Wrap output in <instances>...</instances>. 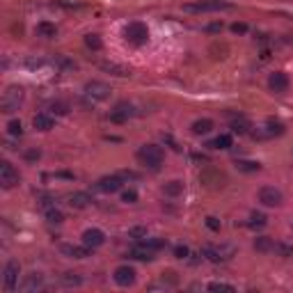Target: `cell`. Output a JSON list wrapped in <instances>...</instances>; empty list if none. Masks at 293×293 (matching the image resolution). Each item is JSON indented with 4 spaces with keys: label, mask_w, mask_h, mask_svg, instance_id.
Returning <instances> with one entry per match:
<instances>
[{
    "label": "cell",
    "mask_w": 293,
    "mask_h": 293,
    "mask_svg": "<svg viewBox=\"0 0 293 293\" xmlns=\"http://www.w3.org/2000/svg\"><path fill=\"white\" fill-rule=\"evenodd\" d=\"M23 98H25L23 87H19V85H9L7 90L2 92V98H0V113L14 115L16 110L23 105Z\"/></svg>",
    "instance_id": "cell-1"
},
{
    "label": "cell",
    "mask_w": 293,
    "mask_h": 293,
    "mask_svg": "<svg viewBox=\"0 0 293 293\" xmlns=\"http://www.w3.org/2000/svg\"><path fill=\"white\" fill-rule=\"evenodd\" d=\"M163 158H165V154H163V149L158 144H142L137 149V160L144 167H149V170H158L163 165Z\"/></svg>",
    "instance_id": "cell-2"
},
{
    "label": "cell",
    "mask_w": 293,
    "mask_h": 293,
    "mask_svg": "<svg viewBox=\"0 0 293 293\" xmlns=\"http://www.w3.org/2000/svg\"><path fill=\"white\" fill-rule=\"evenodd\" d=\"M234 9L232 2H225V0H199V2H188L183 5V12H190V14H206V12H229Z\"/></svg>",
    "instance_id": "cell-3"
},
{
    "label": "cell",
    "mask_w": 293,
    "mask_h": 293,
    "mask_svg": "<svg viewBox=\"0 0 293 293\" xmlns=\"http://www.w3.org/2000/svg\"><path fill=\"white\" fill-rule=\"evenodd\" d=\"M199 181H202L204 188L209 190H222L227 186V174L218 167H204L202 172H199Z\"/></svg>",
    "instance_id": "cell-4"
},
{
    "label": "cell",
    "mask_w": 293,
    "mask_h": 293,
    "mask_svg": "<svg viewBox=\"0 0 293 293\" xmlns=\"http://www.w3.org/2000/svg\"><path fill=\"white\" fill-rule=\"evenodd\" d=\"M124 37H126L128 44H133V46H142L149 41V30H147V25L140 21H131L124 28Z\"/></svg>",
    "instance_id": "cell-5"
},
{
    "label": "cell",
    "mask_w": 293,
    "mask_h": 293,
    "mask_svg": "<svg viewBox=\"0 0 293 293\" xmlns=\"http://www.w3.org/2000/svg\"><path fill=\"white\" fill-rule=\"evenodd\" d=\"M110 85L108 83H101V80H90V83H85V97L90 101L92 105L94 103H101L105 98L110 97Z\"/></svg>",
    "instance_id": "cell-6"
},
{
    "label": "cell",
    "mask_w": 293,
    "mask_h": 293,
    "mask_svg": "<svg viewBox=\"0 0 293 293\" xmlns=\"http://www.w3.org/2000/svg\"><path fill=\"white\" fill-rule=\"evenodd\" d=\"M19 181H21V176L16 172V167L9 160H2L0 163V186L5 190H12L14 186H19Z\"/></svg>",
    "instance_id": "cell-7"
},
{
    "label": "cell",
    "mask_w": 293,
    "mask_h": 293,
    "mask_svg": "<svg viewBox=\"0 0 293 293\" xmlns=\"http://www.w3.org/2000/svg\"><path fill=\"white\" fill-rule=\"evenodd\" d=\"M284 124L279 119H266V126L261 131H254V133H250V136L254 137V140H268V137H275V136H284Z\"/></svg>",
    "instance_id": "cell-8"
},
{
    "label": "cell",
    "mask_w": 293,
    "mask_h": 293,
    "mask_svg": "<svg viewBox=\"0 0 293 293\" xmlns=\"http://www.w3.org/2000/svg\"><path fill=\"white\" fill-rule=\"evenodd\" d=\"M19 275H21V263L19 261H7L5 266V271H2V286H5V291H14L16 286H19Z\"/></svg>",
    "instance_id": "cell-9"
},
{
    "label": "cell",
    "mask_w": 293,
    "mask_h": 293,
    "mask_svg": "<svg viewBox=\"0 0 293 293\" xmlns=\"http://www.w3.org/2000/svg\"><path fill=\"white\" fill-rule=\"evenodd\" d=\"M121 186H124V176H121V174H110V176H103V179L97 181V190L108 193V195L121 190Z\"/></svg>",
    "instance_id": "cell-10"
},
{
    "label": "cell",
    "mask_w": 293,
    "mask_h": 293,
    "mask_svg": "<svg viewBox=\"0 0 293 293\" xmlns=\"http://www.w3.org/2000/svg\"><path fill=\"white\" fill-rule=\"evenodd\" d=\"M202 254L213 263H220V261H227L229 256L234 254L232 248H215V245H204L202 248Z\"/></svg>",
    "instance_id": "cell-11"
},
{
    "label": "cell",
    "mask_w": 293,
    "mask_h": 293,
    "mask_svg": "<svg viewBox=\"0 0 293 293\" xmlns=\"http://www.w3.org/2000/svg\"><path fill=\"white\" fill-rule=\"evenodd\" d=\"M113 279L119 286H131L133 282H136V268L128 266V263H124V266H119V268H115Z\"/></svg>",
    "instance_id": "cell-12"
},
{
    "label": "cell",
    "mask_w": 293,
    "mask_h": 293,
    "mask_svg": "<svg viewBox=\"0 0 293 293\" xmlns=\"http://www.w3.org/2000/svg\"><path fill=\"white\" fill-rule=\"evenodd\" d=\"M133 115H136L133 105L126 103V101H121V103L115 105V110H110V121H115V124H124V121H128Z\"/></svg>",
    "instance_id": "cell-13"
},
{
    "label": "cell",
    "mask_w": 293,
    "mask_h": 293,
    "mask_svg": "<svg viewBox=\"0 0 293 293\" xmlns=\"http://www.w3.org/2000/svg\"><path fill=\"white\" fill-rule=\"evenodd\" d=\"M259 202L263 206H279L282 204V193L277 188H273V186H263L259 190Z\"/></svg>",
    "instance_id": "cell-14"
},
{
    "label": "cell",
    "mask_w": 293,
    "mask_h": 293,
    "mask_svg": "<svg viewBox=\"0 0 293 293\" xmlns=\"http://www.w3.org/2000/svg\"><path fill=\"white\" fill-rule=\"evenodd\" d=\"M83 243L87 245V248H101L105 243V234L101 232V229H97V227H92V229H85L83 232Z\"/></svg>",
    "instance_id": "cell-15"
},
{
    "label": "cell",
    "mask_w": 293,
    "mask_h": 293,
    "mask_svg": "<svg viewBox=\"0 0 293 293\" xmlns=\"http://www.w3.org/2000/svg\"><path fill=\"white\" fill-rule=\"evenodd\" d=\"M21 291H41L44 289V275L41 273H30V275H25L21 284H19Z\"/></svg>",
    "instance_id": "cell-16"
},
{
    "label": "cell",
    "mask_w": 293,
    "mask_h": 293,
    "mask_svg": "<svg viewBox=\"0 0 293 293\" xmlns=\"http://www.w3.org/2000/svg\"><path fill=\"white\" fill-rule=\"evenodd\" d=\"M67 202H69V206H71V209L83 211V209H87V206L92 204V197H90V193L78 190V193H71V195L67 197Z\"/></svg>",
    "instance_id": "cell-17"
},
{
    "label": "cell",
    "mask_w": 293,
    "mask_h": 293,
    "mask_svg": "<svg viewBox=\"0 0 293 293\" xmlns=\"http://www.w3.org/2000/svg\"><path fill=\"white\" fill-rule=\"evenodd\" d=\"M268 87H271L273 92H277V94L286 92V90H289V78H286V74H282V71L273 74L271 78H268Z\"/></svg>",
    "instance_id": "cell-18"
},
{
    "label": "cell",
    "mask_w": 293,
    "mask_h": 293,
    "mask_svg": "<svg viewBox=\"0 0 293 293\" xmlns=\"http://www.w3.org/2000/svg\"><path fill=\"white\" fill-rule=\"evenodd\" d=\"M154 254H156V252L149 250L144 243H137L136 248L128 252V256H131V259H137V261H154Z\"/></svg>",
    "instance_id": "cell-19"
},
{
    "label": "cell",
    "mask_w": 293,
    "mask_h": 293,
    "mask_svg": "<svg viewBox=\"0 0 293 293\" xmlns=\"http://www.w3.org/2000/svg\"><path fill=\"white\" fill-rule=\"evenodd\" d=\"M229 128H232V133H236V136H248V133H250V128H252V124H250L248 117H243V115H238V117H234V119H232Z\"/></svg>",
    "instance_id": "cell-20"
},
{
    "label": "cell",
    "mask_w": 293,
    "mask_h": 293,
    "mask_svg": "<svg viewBox=\"0 0 293 293\" xmlns=\"http://www.w3.org/2000/svg\"><path fill=\"white\" fill-rule=\"evenodd\" d=\"M213 128H215L213 119H209V117H202V119H195V121H193L190 131H193L195 136H206V133H211Z\"/></svg>",
    "instance_id": "cell-21"
},
{
    "label": "cell",
    "mask_w": 293,
    "mask_h": 293,
    "mask_svg": "<svg viewBox=\"0 0 293 293\" xmlns=\"http://www.w3.org/2000/svg\"><path fill=\"white\" fill-rule=\"evenodd\" d=\"M62 252L67 256H71V259H85V256H90V252H92V248H87V245H64L62 248Z\"/></svg>",
    "instance_id": "cell-22"
},
{
    "label": "cell",
    "mask_w": 293,
    "mask_h": 293,
    "mask_svg": "<svg viewBox=\"0 0 293 293\" xmlns=\"http://www.w3.org/2000/svg\"><path fill=\"white\" fill-rule=\"evenodd\" d=\"M101 69L113 76H119V78H128L131 76V69L121 67V64H115V62H101Z\"/></svg>",
    "instance_id": "cell-23"
},
{
    "label": "cell",
    "mask_w": 293,
    "mask_h": 293,
    "mask_svg": "<svg viewBox=\"0 0 293 293\" xmlns=\"http://www.w3.org/2000/svg\"><path fill=\"white\" fill-rule=\"evenodd\" d=\"M32 124H35V128H37V131H51V128L55 126V121H53V117H51V115H46V113L35 115V119H32Z\"/></svg>",
    "instance_id": "cell-24"
},
{
    "label": "cell",
    "mask_w": 293,
    "mask_h": 293,
    "mask_svg": "<svg viewBox=\"0 0 293 293\" xmlns=\"http://www.w3.org/2000/svg\"><path fill=\"white\" fill-rule=\"evenodd\" d=\"M183 190H186V183L179 179H174V181H170V183L163 186V193H165L167 197H179V195H183Z\"/></svg>",
    "instance_id": "cell-25"
},
{
    "label": "cell",
    "mask_w": 293,
    "mask_h": 293,
    "mask_svg": "<svg viewBox=\"0 0 293 293\" xmlns=\"http://www.w3.org/2000/svg\"><path fill=\"white\" fill-rule=\"evenodd\" d=\"M232 144H234L232 136H229V133H222V136H218L215 140H211L209 147L211 149H232Z\"/></svg>",
    "instance_id": "cell-26"
},
{
    "label": "cell",
    "mask_w": 293,
    "mask_h": 293,
    "mask_svg": "<svg viewBox=\"0 0 293 293\" xmlns=\"http://www.w3.org/2000/svg\"><path fill=\"white\" fill-rule=\"evenodd\" d=\"M60 284L67 286V289H74V286L83 284V277L78 273H64V275H60Z\"/></svg>",
    "instance_id": "cell-27"
},
{
    "label": "cell",
    "mask_w": 293,
    "mask_h": 293,
    "mask_svg": "<svg viewBox=\"0 0 293 293\" xmlns=\"http://www.w3.org/2000/svg\"><path fill=\"white\" fill-rule=\"evenodd\" d=\"M37 35H39V37L51 39V37H55V35H58V28H55L53 23H48V21H41L37 25Z\"/></svg>",
    "instance_id": "cell-28"
},
{
    "label": "cell",
    "mask_w": 293,
    "mask_h": 293,
    "mask_svg": "<svg viewBox=\"0 0 293 293\" xmlns=\"http://www.w3.org/2000/svg\"><path fill=\"white\" fill-rule=\"evenodd\" d=\"M46 220L51 222V225H62V220H64V215H62L60 209H55V206H51V209H46Z\"/></svg>",
    "instance_id": "cell-29"
},
{
    "label": "cell",
    "mask_w": 293,
    "mask_h": 293,
    "mask_svg": "<svg viewBox=\"0 0 293 293\" xmlns=\"http://www.w3.org/2000/svg\"><path fill=\"white\" fill-rule=\"evenodd\" d=\"M236 167L241 170V172H259L261 170V165L259 163H254V160H236Z\"/></svg>",
    "instance_id": "cell-30"
},
{
    "label": "cell",
    "mask_w": 293,
    "mask_h": 293,
    "mask_svg": "<svg viewBox=\"0 0 293 293\" xmlns=\"http://www.w3.org/2000/svg\"><path fill=\"white\" fill-rule=\"evenodd\" d=\"M248 227L250 229H261V227H266V215H263V213H252L248 220Z\"/></svg>",
    "instance_id": "cell-31"
},
{
    "label": "cell",
    "mask_w": 293,
    "mask_h": 293,
    "mask_svg": "<svg viewBox=\"0 0 293 293\" xmlns=\"http://www.w3.org/2000/svg\"><path fill=\"white\" fill-rule=\"evenodd\" d=\"M273 245H275V243H273L271 238H266V236H261V238L254 241V248L259 250V252H273Z\"/></svg>",
    "instance_id": "cell-32"
},
{
    "label": "cell",
    "mask_w": 293,
    "mask_h": 293,
    "mask_svg": "<svg viewBox=\"0 0 293 293\" xmlns=\"http://www.w3.org/2000/svg\"><path fill=\"white\" fill-rule=\"evenodd\" d=\"M7 133H9L12 137H21V136H23V124H21L19 119H12V121L7 124Z\"/></svg>",
    "instance_id": "cell-33"
},
{
    "label": "cell",
    "mask_w": 293,
    "mask_h": 293,
    "mask_svg": "<svg viewBox=\"0 0 293 293\" xmlns=\"http://www.w3.org/2000/svg\"><path fill=\"white\" fill-rule=\"evenodd\" d=\"M85 46H87V48H92V51H101L103 41H101V37H98V35H87V37H85Z\"/></svg>",
    "instance_id": "cell-34"
},
{
    "label": "cell",
    "mask_w": 293,
    "mask_h": 293,
    "mask_svg": "<svg viewBox=\"0 0 293 293\" xmlns=\"http://www.w3.org/2000/svg\"><path fill=\"white\" fill-rule=\"evenodd\" d=\"M140 243H144V245H147L149 250H154V252L165 248V241H163V238H147V241H140Z\"/></svg>",
    "instance_id": "cell-35"
},
{
    "label": "cell",
    "mask_w": 293,
    "mask_h": 293,
    "mask_svg": "<svg viewBox=\"0 0 293 293\" xmlns=\"http://www.w3.org/2000/svg\"><path fill=\"white\" fill-rule=\"evenodd\" d=\"M273 252L279 256H293V248H289L284 243H275V245H273Z\"/></svg>",
    "instance_id": "cell-36"
},
{
    "label": "cell",
    "mask_w": 293,
    "mask_h": 293,
    "mask_svg": "<svg viewBox=\"0 0 293 293\" xmlns=\"http://www.w3.org/2000/svg\"><path fill=\"white\" fill-rule=\"evenodd\" d=\"M209 291H227V293H234L236 289H234L232 284H225V282H213V284H209Z\"/></svg>",
    "instance_id": "cell-37"
},
{
    "label": "cell",
    "mask_w": 293,
    "mask_h": 293,
    "mask_svg": "<svg viewBox=\"0 0 293 293\" xmlns=\"http://www.w3.org/2000/svg\"><path fill=\"white\" fill-rule=\"evenodd\" d=\"M37 204L41 206V209H51V206H55V197L41 193V195H39V202H37Z\"/></svg>",
    "instance_id": "cell-38"
},
{
    "label": "cell",
    "mask_w": 293,
    "mask_h": 293,
    "mask_svg": "<svg viewBox=\"0 0 293 293\" xmlns=\"http://www.w3.org/2000/svg\"><path fill=\"white\" fill-rule=\"evenodd\" d=\"M51 110L55 115H67L69 113V103H64V101H55V103L51 105Z\"/></svg>",
    "instance_id": "cell-39"
},
{
    "label": "cell",
    "mask_w": 293,
    "mask_h": 293,
    "mask_svg": "<svg viewBox=\"0 0 293 293\" xmlns=\"http://www.w3.org/2000/svg\"><path fill=\"white\" fill-rule=\"evenodd\" d=\"M121 202H126V204L137 202V193L136 190H124V193H121Z\"/></svg>",
    "instance_id": "cell-40"
},
{
    "label": "cell",
    "mask_w": 293,
    "mask_h": 293,
    "mask_svg": "<svg viewBox=\"0 0 293 293\" xmlns=\"http://www.w3.org/2000/svg\"><path fill=\"white\" fill-rule=\"evenodd\" d=\"M174 256H176V259H188L190 250L186 248V245H176V248H174Z\"/></svg>",
    "instance_id": "cell-41"
},
{
    "label": "cell",
    "mask_w": 293,
    "mask_h": 293,
    "mask_svg": "<svg viewBox=\"0 0 293 293\" xmlns=\"http://www.w3.org/2000/svg\"><path fill=\"white\" fill-rule=\"evenodd\" d=\"M206 227H209V229H213V232H220V220L218 218H213V215H211V218H206Z\"/></svg>",
    "instance_id": "cell-42"
},
{
    "label": "cell",
    "mask_w": 293,
    "mask_h": 293,
    "mask_svg": "<svg viewBox=\"0 0 293 293\" xmlns=\"http://www.w3.org/2000/svg\"><path fill=\"white\" fill-rule=\"evenodd\" d=\"M128 234H131L133 238H147V229H142V227H133Z\"/></svg>",
    "instance_id": "cell-43"
},
{
    "label": "cell",
    "mask_w": 293,
    "mask_h": 293,
    "mask_svg": "<svg viewBox=\"0 0 293 293\" xmlns=\"http://www.w3.org/2000/svg\"><path fill=\"white\" fill-rule=\"evenodd\" d=\"M39 156H41V151H39V149H30V151H25V160H30V163L39 160Z\"/></svg>",
    "instance_id": "cell-44"
},
{
    "label": "cell",
    "mask_w": 293,
    "mask_h": 293,
    "mask_svg": "<svg viewBox=\"0 0 293 293\" xmlns=\"http://www.w3.org/2000/svg\"><path fill=\"white\" fill-rule=\"evenodd\" d=\"M232 30L236 32V35H245V32H248V25H245V23H234Z\"/></svg>",
    "instance_id": "cell-45"
},
{
    "label": "cell",
    "mask_w": 293,
    "mask_h": 293,
    "mask_svg": "<svg viewBox=\"0 0 293 293\" xmlns=\"http://www.w3.org/2000/svg\"><path fill=\"white\" fill-rule=\"evenodd\" d=\"M211 53H222V58L227 55V44H213L211 46Z\"/></svg>",
    "instance_id": "cell-46"
},
{
    "label": "cell",
    "mask_w": 293,
    "mask_h": 293,
    "mask_svg": "<svg viewBox=\"0 0 293 293\" xmlns=\"http://www.w3.org/2000/svg\"><path fill=\"white\" fill-rule=\"evenodd\" d=\"M222 28H225V25H222V23H218V21H215V23H209V28H206V30H209V32H220V30H222Z\"/></svg>",
    "instance_id": "cell-47"
},
{
    "label": "cell",
    "mask_w": 293,
    "mask_h": 293,
    "mask_svg": "<svg viewBox=\"0 0 293 293\" xmlns=\"http://www.w3.org/2000/svg\"><path fill=\"white\" fill-rule=\"evenodd\" d=\"M25 64H28L30 69H37V67H41V64H44V60H35V58H30V60L25 62Z\"/></svg>",
    "instance_id": "cell-48"
}]
</instances>
